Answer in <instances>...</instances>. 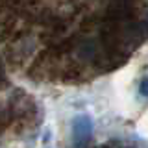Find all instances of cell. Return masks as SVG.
I'll return each mask as SVG.
<instances>
[{
	"instance_id": "cell-1",
	"label": "cell",
	"mask_w": 148,
	"mask_h": 148,
	"mask_svg": "<svg viewBox=\"0 0 148 148\" xmlns=\"http://www.w3.org/2000/svg\"><path fill=\"white\" fill-rule=\"evenodd\" d=\"M92 119L87 113L76 115L72 119V133H74V146H87L89 145V137L92 135Z\"/></svg>"
},
{
	"instance_id": "cell-2",
	"label": "cell",
	"mask_w": 148,
	"mask_h": 148,
	"mask_svg": "<svg viewBox=\"0 0 148 148\" xmlns=\"http://www.w3.org/2000/svg\"><path fill=\"white\" fill-rule=\"evenodd\" d=\"M139 91H141V95L145 96V98H148V78H143V80H141Z\"/></svg>"
}]
</instances>
